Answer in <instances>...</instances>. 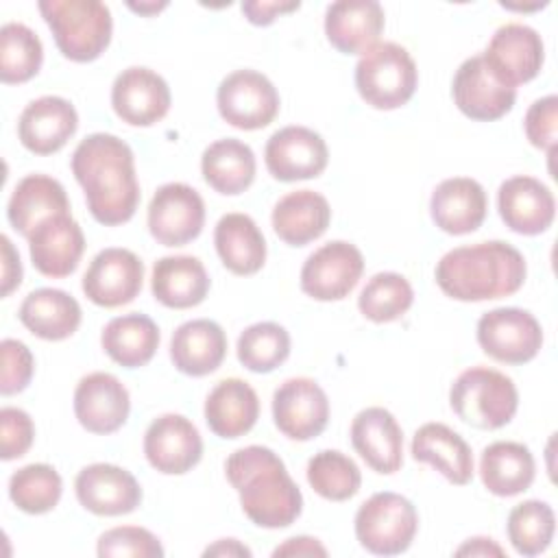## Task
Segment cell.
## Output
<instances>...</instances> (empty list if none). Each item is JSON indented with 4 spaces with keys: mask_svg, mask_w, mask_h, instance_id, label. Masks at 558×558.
Here are the masks:
<instances>
[{
    "mask_svg": "<svg viewBox=\"0 0 558 558\" xmlns=\"http://www.w3.org/2000/svg\"><path fill=\"white\" fill-rule=\"evenodd\" d=\"M205 225V203L185 183L161 185L148 205V231L163 246H183L198 238Z\"/></svg>",
    "mask_w": 558,
    "mask_h": 558,
    "instance_id": "12",
    "label": "cell"
},
{
    "mask_svg": "<svg viewBox=\"0 0 558 558\" xmlns=\"http://www.w3.org/2000/svg\"><path fill=\"white\" fill-rule=\"evenodd\" d=\"M449 403L466 425L499 429L514 418L519 392L508 375L488 366H471L451 384Z\"/></svg>",
    "mask_w": 558,
    "mask_h": 558,
    "instance_id": "5",
    "label": "cell"
},
{
    "mask_svg": "<svg viewBox=\"0 0 558 558\" xmlns=\"http://www.w3.org/2000/svg\"><path fill=\"white\" fill-rule=\"evenodd\" d=\"M477 342L482 351L504 364H525L543 347L541 323L521 307H497L477 320Z\"/></svg>",
    "mask_w": 558,
    "mask_h": 558,
    "instance_id": "9",
    "label": "cell"
},
{
    "mask_svg": "<svg viewBox=\"0 0 558 558\" xmlns=\"http://www.w3.org/2000/svg\"><path fill=\"white\" fill-rule=\"evenodd\" d=\"M216 105L227 124L242 131H257L277 118L279 94L262 72L235 70L220 81Z\"/></svg>",
    "mask_w": 558,
    "mask_h": 558,
    "instance_id": "8",
    "label": "cell"
},
{
    "mask_svg": "<svg viewBox=\"0 0 558 558\" xmlns=\"http://www.w3.org/2000/svg\"><path fill=\"white\" fill-rule=\"evenodd\" d=\"M61 493V475L44 462L26 464L9 480V497L26 514L50 512L59 504Z\"/></svg>",
    "mask_w": 558,
    "mask_h": 558,
    "instance_id": "41",
    "label": "cell"
},
{
    "mask_svg": "<svg viewBox=\"0 0 558 558\" xmlns=\"http://www.w3.org/2000/svg\"><path fill=\"white\" fill-rule=\"evenodd\" d=\"M78 129L74 105L61 96H41L31 100L17 122L22 146L35 155L61 150Z\"/></svg>",
    "mask_w": 558,
    "mask_h": 558,
    "instance_id": "23",
    "label": "cell"
},
{
    "mask_svg": "<svg viewBox=\"0 0 558 558\" xmlns=\"http://www.w3.org/2000/svg\"><path fill=\"white\" fill-rule=\"evenodd\" d=\"M255 153L235 137H222L209 144L201 157L205 183L225 196L242 194L255 179Z\"/></svg>",
    "mask_w": 558,
    "mask_h": 558,
    "instance_id": "37",
    "label": "cell"
},
{
    "mask_svg": "<svg viewBox=\"0 0 558 558\" xmlns=\"http://www.w3.org/2000/svg\"><path fill=\"white\" fill-rule=\"evenodd\" d=\"M57 214H70V201L63 185L48 174L24 177L7 205L11 227L24 238H28L41 220Z\"/></svg>",
    "mask_w": 558,
    "mask_h": 558,
    "instance_id": "33",
    "label": "cell"
},
{
    "mask_svg": "<svg viewBox=\"0 0 558 558\" xmlns=\"http://www.w3.org/2000/svg\"><path fill=\"white\" fill-rule=\"evenodd\" d=\"M35 440V425L28 412L20 408L0 410V458L15 460L22 458Z\"/></svg>",
    "mask_w": 558,
    "mask_h": 558,
    "instance_id": "46",
    "label": "cell"
},
{
    "mask_svg": "<svg viewBox=\"0 0 558 558\" xmlns=\"http://www.w3.org/2000/svg\"><path fill=\"white\" fill-rule=\"evenodd\" d=\"M384 9L375 0H340L325 11L327 41L342 54H364L384 31Z\"/></svg>",
    "mask_w": 558,
    "mask_h": 558,
    "instance_id": "26",
    "label": "cell"
},
{
    "mask_svg": "<svg viewBox=\"0 0 558 558\" xmlns=\"http://www.w3.org/2000/svg\"><path fill=\"white\" fill-rule=\"evenodd\" d=\"M225 475L238 490L242 512L257 527L279 530L299 519L303 495L272 449L248 445L233 451L225 462Z\"/></svg>",
    "mask_w": 558,
    "mask_h": 558,
    "instance_id": "2",
    "label": "cell"
},
{
    "mask_svg": "<svg viewBox=\"0 0 558 558\" xmlns=\"http://www.w3.org/2000/svg\"><path fill=\"white\" fill-rule=\"evenodd\" d=\"M351 445L375 473L392 475L403 464V432L386 408L373 405L355 414Z\"/></svg>",
    "mask_w": 558,
    "mask_h": 558,
    "instance_id": "24",
    "label": "cell"
},
{
    "mask_svg": "<svg viewBox=\"0 0 558 558\" xmlns=\"http://www.w3.org/2000/svg\"><path fill=\"white\" fill-rule=\"evenodd\" d=\"M170 87L150 68L133 65L122 70L111 87L116 116L131 126H153L170 111Z\"/></svg>",
    "mask_w": 558,
    "mask_h": 558,
    "instance_id": "17",
    "label": "cell"
},
{
    "mask_svg": "<svg viewBox=\"0 0 558 558\" xmlns=\"http://www.w3.org/2000/svg\"><path fill=\"white\" fill-rule=\"evenodd\" d=\"M488 209L484 187L471 177L445 179L429 198V214L436 227L451 235H466L482 227Z\"/></svg>",
    "mask_w": 558,
    "mask_h": 558,
    "instance_id": "25",
    "label": "cell"
},
{
    "mask_svg": "<svg viewBox=\"0 0 558 558\" xmlns=\"http://www.w3.org/2000/svg\"><path fill=\"white\" fill-rule=\"evenodd\" d=\"M259 418V399L253 386L240 377H227L205 399L207 427L218 438H240Z\"/></svg>",
    "mask_w": 558,
    "mask_h": 558,
    "instance_id": "28",
    "label": "cell"
},
{
    "mask_svg": "<svg viewBox=\"0 0 558 558\" xmlns=\"http://www.w3.org/2000/svg\"><path fill=\"white\" fill-rule=\"evenodd\" d=\"M2 242V296H9L22 283V262L13 242L7 235H0Z\"/></svg>",
    "mask_w": 558,
    "mask_h": 558,
    "instance_id": "49",
    "label": "cell"
},
{
    "mask_svg": "<svg viewBox=\"0 0 558 558\" xmlns=\"http://www.w3.org/2000/svg\"><path fill=\"white\" fill-rule=\"evenodd\" d=\"M307 482L323 499L347 501L360 490L362 473L342 451L323 449L307 462Z\"/></svg>",
    "mask_w": 558,
    "mask_h": 558,
    "instance_id": "40",
    "label": "cell"
},
{
    "mask_svg": "<svg viewBox=\"0 0 558 558\" xmlns=\"http://www.w3.org/2000/svg\"><path fill=\"white\" fill-rule=\"evenodd\" d=\"M159 327L146 314L131 312L111 318L100 333L105 353L124 368H140L153 360L159 349Z\"/></svg>",
    "mask_w": 558,
    "mask_h": 558,
    "instance_id": "36",
    "label": "cell"
},
{
    "mask_svg": "<svg viewBox=\"0 0 558 558\" xmlns=\"http://www.w3.org/2000/svg\"><path fill=\"white\" fill-rule=\"evenodd\" d=\"M39 11L52 31L59 52L76 63L98 59L113 31L111 11L98 0H41Z\"/></svg>",
    "mask_w": 558,
    "mask_h": 558,
    "instance_id": "4",
    "label": "cell"
},
{
    "mask_svg": "<svg viewBox=\"0 0 558 558\" xmlns=\"http://www.w3.org/2000/svg\"><path fill=\"white\" fill-rule=\"evenodd\" d=\"M78 504L98 517H120L142 504V488L133 473L122 466L94 462L78 471L74 480Z\"/></svg>",
    "mask_w": 558,
    "mask_h": 558,
    "instance_id": "18",
    "label": "cell"
},
{
    "mask_svg": "<svg viewBox=\"0 0 558 558\" xmlns=\"http://www.w3.org/2000/svg\"><path fill=\"white\" fill-rule=\"evenodd\" d=\"M227 355V336L216 320L194 318L179 325L170 340V360L183 375L205 377Z\"/></svg>",
    "mask_w": 558,
    "mask_h": 558,
    "instance_id": "27",
    "label": "cell"
},
{
    "mask_svg": "<svg viewBox=\"0 0 558 558\" xmlns=\"http://www.w3.org/2000/svg\"><path fill=\"white\" fill-rule=\"evenodd\" d=\"M482 59L501 85L514 89L538 76L545 61V46L532 26L510 22L493 33Z\"/></svg>",
    "mask_w": 558,
    "mask_h": 558,
    "instance_id": "10",
    "label": "cell"
},
{
    "mask_svg": "<svg viewBox=\"0 0 558 558\" xmlns=\"http://www.w3.org/2000/svg\"><path fill=\"white\" fill-rule=\"evenodd\" d=\"M203 556H246L251 558V549L242 545L238 538H220L214 545H209Z\"/></svg>",
    "mask_w": 558,
    "mask_h": 558,
    "instance_id": "52",
    "label": "cell"
},
{
    "mask_svg": "<svg viewBox=\"0 0 558 558\" xmlns=\"http://www.w3.org/2000/svg\"><path fill=\"white\" fill-rule=\"evenodd\" d=\"M131 11H135V13H140V15H153V13H159L161 9H166L168 7V2H129L126 4Z\"/></svg>",
    "mask_w": 558,
    "mask_h": 558,
    "instance_id": "53",
    "label": "cell"
},
{
    "mask_svg": "<svg viewBox=\"0 0 558 558\" xmlns=\"http://www.w3.org/2000/svg\"><path fill=\"white\" fill-rule=\"evenodd\" d=\"M272 418L290 440H312L329 423V399L310 377L286 379L272 395Z\"/></svg>",
    "mask_w": 558,
    "mask_h": 558,
    "instance_id": "13",
    "label": "cell"
},
{
    "mask_svg": "<svg viewBox=\"0 0 558 558\" xmlns=\"http://www.w3.org/2000/svg\"><path fill=\"white\" fill-rule=\"evenodd\" d=\"M275 558L279 556H327V549L320 545L318 538L312 536H292L272 551Z\"/></svg>",
    "mask_w": 558,
    "mask_h": 558,
    "instance_id": "50",
    "label": "cell"
},
{
    "mask_svg": "<svg viewBox=\"0 0 558 558\" xmlns=\"http://www.w3.org/2000/svg\"><path fill=\"white\" fill-rule=\"evenodd\" d=\"M534 473V456L523 442L497 440L482 451L480 477L486 490L497 497H514L527 490Z\"/></svg>",
    "mask_w": 558,
    "mask_h": 558,
    "instance_id": "35",
    "label": "cell"
},
{
    "mask_svg": "<svg viewBox=\"0 0 558 558\" xmlns=\"http://www.w3.org/2000/svg\"><path fill=\"white\" fill-rule=\"evenodd\" d=\"M418 530V514L399 493H375L355 512V536L375 556L403 554Z\"/></svg>",
    "mask_w": 558,
    "mask_h": 558,
    "instance_id": "7",
    "label": "cell"
},
{
    "mask_svg": "<svg viewBox=\"0 0 558 558\" xmlns=\"http://www.w3.org/2000/svg\"><path fill=\"white\" fill-rule=\"evenodd\" d=\"M17 316L33 336L59 342L78 329L83 312L72 294L57 288H37L26 294Z\"/></svg>",
    "mask_w": 558,
    "mask_h": 558,
    "instance_id": "31",
    "label": "cell"
},
{
    "mask_svg": "<svg viewBox=\"0 0 558 558\" xmlns=\"http://www.w3.org/2000/svg\"><path fill=\"white\" fill-rule=\"evenodd\" d=\"M268 172L277 181H305L318 177L329 161L325 140L307 126H283L275 131L264 148Z\"/></svg>",
    "mask_w": 558,
    "mask_h": 558,
    "instance_id": "15",
    "label": "cell"
},
{
    "mask_svg": "<svg viewBox=\"0 0 558 558\" xmlns=\"http://www.w3.org/2000/svg\"><path fill=\"white\" fill-rule=\"evenodd\" d=\"M131 412L126 386L111 373H89L81 377L74 390V414L92 434L118 432Z\"/></svg>",
    "mask_w": 558,
    "mask_h": 558,
    "instance_id": "20",
    "label": "cell"
},
{
    "mask_svg": "<svg viewBox=\"0 0 558 558\" xmlns=\"http://www.w3.org/2000/svg\"><path fill=\"white\" fill-rule=\"evenodd\" d=\"M523 126L532 146L554 153L558 137V98L551 94L534 100L525 113Z\"/></svg>",
    "mask_w": 558,
    "mask_h": 558,
    "instance_id": "47",
    "label": "cell"
},
{
    "mask_svg": "<svg viewBox=\"0 0 558 558\" xmlns=\"http://www.w3.org/2000/svg\"><path fill=\"white\" fill-rule=\"evenodd\" d=\"M412 458L432 464L451 484L473 480V453L469 442L445 423H425L412 436Z\"/></svg>",
    "mask_w": 558,
    "mask_h": 558,
    "instance_id": "29",
    "label": "cell"
},
{
    "mask_svg": "<svg viewBox=\"0 0 558 558\" xmlns=\"http://www.w3.org/2000/svg\"><path fill=\"white\" fill-rule=\"evenodd\" d=\"M499 216L506 227L521 235L547 231L556 218V198L551 190L534 177H510L497 192Z\"/></svg>",
    "mask_w": 558,
    "mask_h": 558,
    "instance_id": "22",
    "label": "cell"
},
{
    "mask_svg": "<svg viewBox=\"0 0 558 558\" xmlns=\"http://www.w3.org/2000/svg\"><path fill=\"white\" fill-rule=\"evenodd\" d=\"M418 70L410 52L395 41L371 46L355 65V87L362 100L375 109L403 107L416 92Z\"/></svg>",
    "mask_w": 558,
    "mask_h": 558,
    "instance_id": "6",
    "label": "cell"
},
{
    "mask_svg": "<svg viewBox=\"0 0 558 558\" xmlns=\"http://www.w3.org/2000/svg\"><path fill=\"white\" fill-rule=\"evenodd\" d=\"M150 290L166 307H196L209 292V275L203 262L194 255H168L155 262Z\"/></svg>",
    "mask_w": 558,
    "mask_h": 558,
    "instance_id": "30",
    "label": "cell"
},
{
    "mask_svg": "<svg viewBox=\"0 0 558 558\" xmlns=\"http://www.w3.org/2000/svg\"><path fill=\"white\" fill-rule=\"evenodd\" d=\"M331 220L327 198L314 190H296L281 196L272 209V229L290 246L318 240Z\"/></svg>",
    "mask_w": 558,
    "mask_h": 558,
    "instance_id": "32",
    "label": "cell"
},
{
    "mask_svg": "<svg viewBox=\"0 0 558 558\" xmlns=\"http://www.w3.org/2000/svg\"><path fill=\"white\" fill-rule=\"evenodd\" d=\"M527 275L519 248L501 240L447 251L436 264L438 288L456 301H490L514 294Z\"/></svg>",
    "mask_w": 558,
    "mask_h": 558,
    "instance_id": "3",
    "label": "cell"
},
{
    "mask_svg": "<svg viewBox=\"0 0 558 558\" xmlns=\"http://www.w3.org/2000/svg\"><path fill=\"white\" fill-rule=\"evenodd\" d=\"M504 554L506 551L493 538H486V536L469 538L464 545L456 549V556H504Z\"/></svg>",
    "mask_w": 558,
    "mask_h": 558,
    "instance_id": "51",
    "label": "cell"
},
{
    "mask_svg": "<svg viewBox=\"0 0 558 558\" xmlns=\"http://www.w3.org/2000/svg\"><path fill=\"white\" fill-rule=\"evenodd\" d=\"M214 244L222 266L233 275H255L266 262L264 233L246 214H225L214 229Z\"/></svg>",
    "mask_w": 558,
    "mask_h": 558,
    "instance_id": "34",
    "label": "cell"
},
{
    "mask_svg": "<svg viewBox=\"0 0 558 558\" xmlns=\"http://www.w3.org/2000/svg\"><path fill=\"white\" fill-rule=\"evenodd\" d=\"M238 360L253 373H270L290 355V333L279 323H255L238 338Z\"/></svg>",
    "mask_w": 558,
    "mask_h": 558,
    "instance_id": "43",
    "label": "cell"
},
{
    "mask_svg": "<svg viewBox=\"0 0 558 558\" xmlns=\"http://www.w3.org/2000/svg\"><path fill=\"white\" fill-rule=\"evenodd\" d=\"M144 456L155 471L183 475L201 462L203 438L183 414H161L144 434Z\"/></svg>",
    "mask_w": 558,
    "mask_h": 558,
    "instance_id": "16",
    "label": "cell"
},
{
    "mask_svg": "<svg viewBox=\"0 0 558 558\" xmlns=\"http://www.w3.org/2000/svg\"><path fill=\"white\" fill-rule=\"evenodd\" d=\"M506 532L517 554L538 556L554 541L556 514L547 501H541V499L521 501L510 510Z\"/></svg>",
    "mask_w": 558,
    "mask_h": 558,
    "instance_id": "39",
    "label": "cell"
},
{
    "mask_svg": "<svg viewBox=\"0 0 558 558\" xmlns=\"http://www.w3.org/2000/svg\"><path fill=\"white\" fill-rule=\"evenodd\" d=\"M44 61V46L26 24L9 22L0 28V81L20 85L31 81Z\"/></svg>",
    "mask_w": 558,
    "mask_h": 558,
    "instance_id": "38",
    "label": "cell"
},
{
    "mask_svg": "<svg viewBox=\"0 0 558 558\" xmlns=\"http://www.w3.org/2000/svg\"><path fill=\"white\" fill-rule=\"evenodd\" d=\"M72 174L85 192L87 209L105 227L124 225L140 203L131 146L111 133H92L72 153Z\"/></svg>",
    "mask_w": 558,
    "mask_h": 558,
    "instance_id": "1",
    "label": "cell"
},
{
    "mask_svg": "<svg viewBox=\"0 0 558 558\" xmlns=\"http://www.w3.org/2000/svg\"><path fill=\"white\" fill-rule=\"evenodd\" d=\"M301 7L299 0H246L242 2V13L244 17L255 24V26H268L272 24L279 15L292 13Z\"/></svg>",
    "mask_w": 558,
    "mask_h": 558,
    "instance_id": "48",
    "label": "cell"
},
{
    "mask_svg": "<svg viewBox=\"0 0 558 558\" xmlns=\"http://www.w3.org/2000/svg\"><path fill=\"white\" fill-rule=\"evenodd\" d=\"M28 240L31 262L44 277L61 279L76 270L85 253V235L70 214L41 220Z\"/></svg>",
    "mask_w": 558,
    "mask_h": 558,
    "instance_id": "21",
    "label": "cell"
},
{
    "mask_svg": "<svg viewBox=\"0 0 558 558\" xmlns=\"http://www.w3.org/2000/svg\"><path fill=\"white\" fill-rule=\"evenodd\" d=\"M364 272L360 248L333 240L316 248L301 268V290L314 301H342L351 294Z\"/></svg>",
    "mask_w": 558,
    "mask_h": 558,
    "instance_id": "11",
    "label": "cell"
},
{
    "mask_svg": "<svg viewBox=\"0 0 558 558\" xmlns=\"http://www.w3.org/2000/svg\"><path fill=\"white\" fill-rule=\"evenodd\" d=\"M456 107L471 120L493 122L504 118L517 100V89L501 85L486 68L482 54L469 57L456 70L451 83Z\"/></svg>",
    "mask_w": 558,
    "mask_h": 558,
    "instance_id": "19",
    "label": "cell"
},
{
    "mask_svg": "<svg viewBox=\"0 0 558 558\" xmlns=\"http://www.w3.org/2000/svg\"><path fill=\"white\" fill-rule=\"evenodd\" d=\"M414 303L410 281L399 272L373 275L357 296V307L373 323H390L401 318Z\"/></svg>",
    "mask_w": 558,
    "mask_h": 558,
    "instance_id": "42",
    "label": "cell"
},
{
    "mask_svg": "<svg viewBox=\"0 0 558 558\" xmlns=\"http://www.w3.org/2000/svg\"><path fill=\"white\" fill-rule=\"evenodd\" d=\"M96 551L100 558H161L163 547L159 538L140 525H120L100 534Z\"/></svg>",
    "mask_w": 558,
    "mask_h": 558,
    "instance_id": "44",
    "label": "cell"
},
{
    "mask_svg": "<svg viewBox=\"0 0 558 558\" xmlns=\"http://www.w3.org/2000/svg\"><path fill=\"white\" fill-rule=\"evenodd\" d=\"M144 283L142 259L120 246L102 248L83 275L85 296L100 307H120L131 303Z\"/></svg>",
    "mask_w": 558,
    "mask_h": 558,
    "instance_id": "14",
    "label": "cell"
},
{
    "mask_svg": "<svg viewBox=\"0 0 558 558\" xmlns=\"http://www.w3.org/2000/svg\"><path fill=\"white\" fill-rule=\"evenodd\" d=\"M0 353H2L0 392L4 397L22 392L31 384L33 371H35V357L31 349L20 340L4 338L0 344Z\"/></svg>",
    "mask_w": 558,
    "mask_h": 558,
    "instance_id": "45",
    "label": "cell"
}]
</instances>
